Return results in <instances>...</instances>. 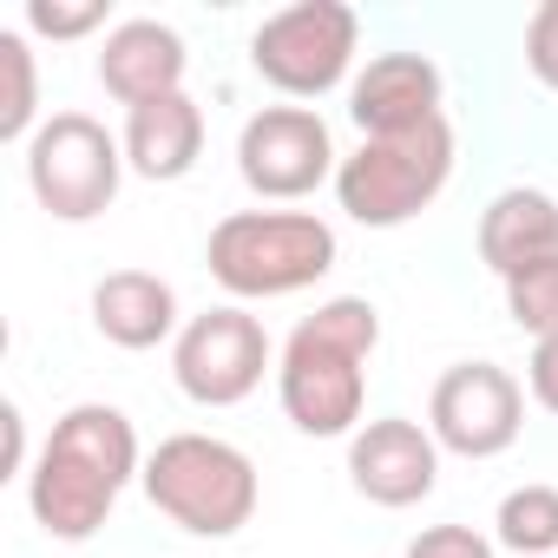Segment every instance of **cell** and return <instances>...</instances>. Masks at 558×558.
<instances>
[{"instance_id":"obj_1","label":"cell","mask_w":558,"mask_h":558,"mask_svg":"<svg viewBox=\"0 0 558 558\" xmlns=\"http://www.w3.org/2000/svg\"><path fill=\"white\" fill-rule=\"evenodd\" d=\"M138 473H145V453H138L132 414L106 408V401H80L53 421V434L27 473V506H34L47 538L80 545L112 519L119 493Z\"/></svg>"},{"instance_id":"obj_2","label":"cell","mask_w":558,"mask_h":558,"mask_svg":"<svg viewBox=\"0 0 558 558\" xmlns=\"http://www.w3.org/2000/svg\"><path fill=\"white\" fill-rule=\"evenodd\" d=\"M381 349V310L368 296H336L303 316L276 362V401L310 440H355L368 408V355Z\"/></svg>"},{"instance_id":"obj_3","label":"cell","mask_w":558,"mask_h":558,"mask_svg":"<svg viewBox=\"0 0 558 558\" xmlns=\"http://www.w3.org/2000/svg\"><path fill=\"white\" fill-rule=\"evenodd\" d=\"M204 263L230 303L296 296L336 269V230L316 210H230L210 223Z\"/></svg>"},{"instance_id":"obj_4","label":"cell","mask_w":558,"mask_h":558,"mask_svg":"<svg viewBox=\"0 0 558 558\" xmlns=\"http://www.w3.org/2000/svg\"><path fill=\"white\" fill-rule=\"evenodd\" d=\"M151 512H165L191 538H236L256 519V460L217 434H171L145 453L138 473Z\"/></svg>"},{"instance_id":"obj_5","label":"cell","mask_w":558,"mask_h":558,"mask_svg":"<svg viewBox=\"0 0 558 558\" xmlns=\"http://www.w3.org/2000/svg\"><path fill=\"white\" fill-rule=\"evenodd\" d=\"M447 178H453V125L440 112L414 132L362 138L336 171V204L362 230H401L447 191Z\"/></svg>"},{"instance_id":"obj_6","label":"cell","mask_w":558,"mask_h":558,"mask_svg":"<svg viewBox=\"0 0 558 558\" xmlns=\"http://www.w3.org/2000/svg\"><path fill=\"white\" fill-rule=\"evenodd\" d=\"M125 178V145L93 112H53L27 138V191L60 223H93L112 210Z\"/></svg>"},{"instance_id":"obj_7","label":"cell","mask_w":558,"mask_h":558,"mask_svg":"<svg viewBox=\"0 0 558 558\" xmlns=\"http://www.w3.org/2000/svg\"><path fill=\"white\" fill-rule=\"evenodd\" d=\"M355 47H362L355 8H342V0H303V8L269 14L250 34V66L283 99H323L349 80Z\"/></svg>"},{"instance_id":"obj_8","label":"cell","mask_w":558,"mask_h":558,"mask_svg":"<svg viewBox=\"0 0 558 558\" xmlns=\"http://www.w3.org/2000/svg\"><path fill=\"white\" fill-rule=\"evenodd\" d=\"M336 171L342 158H336L329 119L310 106H263L236 132V178L269 204L316 197L323 184H336Z\"/></svg>"},{"instance_id":"obj_9","label":"cell","mask_w":558,"mask_h":558,"mask_svg":"<svg viewBox=\"0 0 558 558\" xmlns=\"http://www.w3.org/2000/svg\"><path fill=\"white\" fill-rule=\"evenodd\" d=\"M171 375L197 408H236L269 375V336L243 303H217V310H204L178 329Z\"/></svg>"},{"instance_id":"obj_10","label":"cell","mask_w":558,"mask_h":558,"mask_svg":"<svg viewBox=\"0 0 558 558\" xmlns=\"http://www.w3.org/2000/svg\"><path fill=\"white\" fill-rule=\"evenodd\" d=\"M525 427V388L499 362H453L427 395V434L440 453L499 460Z\"/></svg>"},{"instance_id":"obj_11","label":"cell","mask_w":558,"mask_h":558,"mask_svg":"<svg viewBox=\"0 0 558 558\" xmlns=\"http://www.w3.org/2000/svg\"><path fill=\"white\" fill-rule=\"evenodd\" d=\"M349 480L368 506H388V512H408L421 506L434 486H440V440L421 427V421H368L355 440H349Z\"/></svg>"},{"instance_id":"obj_12","label":"cell","mask_w":558,"mask_h":558,"mask_svg":"<svg viewBox=\"0 0 558 558\" xmlns=\"http://www.w3.org/2000/svg\"><path fill=\"white\" fill-rule=\"evenodd\" d=\"M440 93L447 80L427 53H375L349 80V119L362 125V138H395L440 119Z\"/></svg>"},{"instance_id":"obj_13","label":"cell","mask_w":558,"mask_h":558,"mask_svg":"<svg viewBox=\"0 0 558 558\" xmlns=\"http://www.w3.org/2000/svg\"><path fill=\"white\" fill-rule=\"evenodd\" d=\"M184 66H191V53H184L178 27H165V21H119L99 47V86L125 112L151 106L165 93H184Z\"/></svg>"},{"instance_id":"obj_14","label":"cell","mask_w":558,"mask_h":558,"mask_svg":"<svg viewBox=\"0 0 558 558\" xmlns=\"http://www.w3.org/2000/svg\"><path fill=\"white\" fill-rule=\"evenodd\" d=\"M119 145H125V171H138L151 184H178L204 158V106L191 93H165L151 106H132Z\"/></svg>"},{"instance_id":"obj_15","label":"cell","mask_w":558,"mask_h":558,"mask_svg":"<svg viewBox=\"0 0 558 558\" xmlns=\"http://www.w3.org/2000/svg\"><path fill=\"white\" fill-rule=\"evenodd\" d=\"M558 256V197L538 184H512L480 210V263L499 276H519L532 263Z\"/></svg>"},{"instance_id":"obj_16","label":"cell","mask_w":558,"mask_h":558,"mask_svg":"<svg viewBox=\"0 0 558 558\" xmlns=\"http://www.w3.org/2000/svg\"><path fill=\"white\" fill-rule=\"evenodd\" d=\"M93 329L112 342V349H158V342H178V290L151 269H112L99 276L93 290Z\"/></svg>"},{"instance_id":"obj_17","label":"cell","mask_w":558,"mask_h":558,"mask_svg":"<svg viewBox=\"0 0 558 558\" xmlns=\"http://www.w3.org/2000/svg\"><path fill=\"white\" fill-rule=\"evenodd\" d=\"M493 545L519 558H551L558 551V486H512L493 512Z\"/></svg>"},{"instance_id":"obj_18","label":"cell","mask_w":558,"mask_h":558,"mask_svg":"<svg viewBox=\"0 0 558 558\" xmlns=\"http://www.w3.org/2000/svg\"><path fill=\"white\" fill-rule=\"evenodd\" d=\"M0 66H8V99H0V138L8 145H27L40 125H34V112H40V80H34V47H27V34H0Z\"/></svg>"},{"instance_id":"obj_19","label":"cell","mask_w":558,"mask_h":558,"mask_svg":"<svg viewBox=\"0 0 558 558\" xmlns=\"http://www.w3.org/2000/svg\"><path fill=\"white\" fill-rule=\"evenodd\" d=\"M506 316L532 336V342H551L558 336V256L551 263H532L519 276H506Z\"/></svg>"},{"instance_id":"obj_20","label":"cell","mask_w":558,"mask_h":558,"mask_svg":"<svg viewBox=\"0 0 558 558\" xmlns=\"http://www.w3.org/2000/svg\"><path fill=\"white\" fill-rule=\"evenodd\" d=\"M106 0H27V34L40 40H86L106 27Z\"/></svg>"},{"instance_id":"obj_21","label":"cell","mask_w":558,"mask_h":558,"mask_svg":"<svg viewBox=\"0 0 558 558\" xmlns=\"http://www.w3.org/2000/svg\"><path fill=\"white\" fill-rule=\"evenodd\" d=\"M525 66L545 93H558V0H538L525 21Z\"/></svg>"},{"instance_id":"obj_22","label":"cell","mask_w":558,"mask_h":558,"mask_svg":"<svg viewBox=\"0 0 558 558\" xmlns=\"http://www.w3.org/2000/svg\"><path fill=\"white\" fill-rule=\"evenodd\" d=\"M408 558H499V545L480 538L473 525H427V532L408 545Z\"/></svg>"},{"instance_id":"obj_23","label":"cell","mask_w":558,"mask_h":558,"mask_svg":"<svg viewBox=\"0 0 558 558\" xmlns=\"http://www.w3.org/2000/svg\"><path fill=\"white\" fill-rule=\"evenodd\" d=\"M525 388L545 414H558V336L551 342H532V362H525Z\"/></svg>"},{"instance_id":"obj_24","label":"cell","mask_w":558,"mask_h":558,"mask_svg":"<svg viewBox=\"0 0 558 558\" xmlns=\"http://www.w3.org/2000/svg\"><path fill=\"white\" fill-rule=\"evenodd\" d=\"M0 421H8V473H27V421H21V408L8 401Z\"/></svg>"}]
</instances>
